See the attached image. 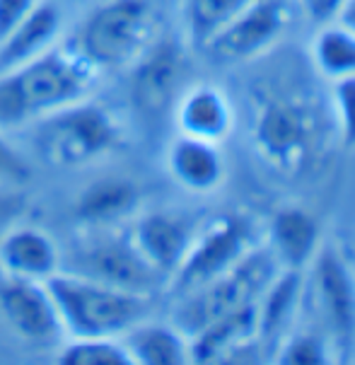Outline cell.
<instances>
[{
  "instance_id": "obj_1",
  "label": "cell",
  "mask_w": 355,
  "mask_h": 365,
  "mask_svg": "<svg viewBox=\"0 0 355 365\" xmlns=\"http://www.w3.org/2000/svg\"><path fill=\"white\" fill-rule=\"evenodd\" d=\"M329 116L307 90L276 85L261 90L254 100L252 140L259 158L280 175L307 172L326 148Z\"/></svg>"
},
{
  "instance_id": "obj_2",
  "label": "cell",
  "mask_w": 355,
  "mask_h": 365,
  "mask_svg": "<svg viewBox=\"0 0 355 365\" xmlns=\"http://www.w3.org/2000/svg\"><path fill=\"white\" fill-rule=\"evenodd\" d=\"M97 76L71 46H53L20 68L0 73V131L87 100Z\"/></svg>"
},
{
  "instance_id": "obj_3",
  "label": "cell",
  "mask_w": 355,
  "mask_h": 365,
  "mask_svg": "<svg viewBox=\"0 0 355 365\" xmlns=\"http://www.w3.org/2000/svg\"><path fill=\"white\" fill-rule=\"evenodd\" d=\"M46 288L58 312L61 329L68 339H121L130 327L150 314V295L104 286L63 269L48 278Z\"/></svg>"
},
{
  "instance_id": "obj_4",
  "label": "cell",
  "mask_w": 355,
  "mask_h": 365,
  "mask_svg": "<svg viewBox=\"0 0 355 365\" xmlns=\"http://www.w3.org/2000/svg\"><path fill=\"white\" fill-rule=\"evenodd\" d=\"M155 17L148 0H104L78 27L73 51L97 73L133 66L153 44Z\"/></svg>"
},
{
  "instance_id": "obj_5",
  "label": "cell",
  "mask_w": 355,
  "mask_h": 365,
  "mask_svg": "<svg viewBox=\"0 0 355 365\" xmlns=\"http://www.w3.org/2000/svg\"><path fill=\"white\" fill-rule=\"evenodd\" d=\"M121 145V123L109 109L90 102V97L39 119L36 148L46 163L63 170H78L104 160Z\"/></svg>"
},
{
  "instance_id": "obj_6",
  "label": "cell",
  "mask_w": 355,
  "mask_h": 365,
  "mask_svg": "<svg viewBox=\"0 0 355 365\" xmlns=\"http://www.w3.org/2000/svg\"><path fill=\"white\" fill-rule=\"evenodd\" d=\"M278 271L280 266L276 264L271 252L254 247L240 264H235L225 274L179 295L172 324L186 339L196 336L198 331L205 329L210 322L220 319L222 314L240 310L249 302H257Z\"/></svg>"
},
{
  "instance_id": "obj_7",
  "label": "cell",
  "mask_w": 355,
  "mask_h": 365,
  "mask_svg": "<svg viewBox=\"0 0 355 365\" xmlns=\"http://www.w3.org/2000/svg\"><path fill=\"white\" fill-rule=\"evenodd\" d=\"M304 298L336 358H355V274L334 245H321L307 266Z\"/></svg>"
},
{
  "instance_id": "obj_8",
  "label": "cell",
  "mask_w": 355,
  "mask_h": 365,
  "mask_svg": "<svg viewBox=\"0 0 355 365\" xmlns=\"http://www.w3.org/2000/svg\"><path fill=\"white\" fill-rule=\"evenodd\" d=\"M61 269L78 274L90 281L114 286L130 293L150 295L165 281L153 269L128 235H114L107 230H95L92 237L71 252L68 257L61 255Z\"/></svg>"
},
{
  "instance_id": "obj_9",
  "label": "cell",
  "mask_w": 355,
  "mask_h": 365,
  "mask_svg": "<svg viewBox=\"0 0 355 365\" xmlns=\"http://www.w3.org/2000/svg\"><path fill=\"white\" fill-rule=\"evenodd\" d=\"M254 250V227L245 215H222L210 222L203 232L194 235L182 266L170 281L177 295L203 283L240 264Z\"/></svg>"
},
{
  "instance_id": "obj_10",
  "label": "cell",
  "mask_w": 355,
  "mask_h": 365,
  "mask_svg": "<svg viewBox=\"0 0 355 365\" xmlns=\"http://www.w3.org/2000/svg\"><path fill=\"white\" fill-rule=\"evenodd\" d=\"M290 17L288 0H252L201 48L220 63L254 61L276 46L288 29Z\"/></svg>"
},
{
  "instance_id": "obj_11",
  "label": "cell",
  "mask_w": 355,
  "mask_h": 365,
  "mask_svg": "<svg viewBox=\"0 0 355 365\" xmlns=\"http://www.w3.org/2000/svg\"><path fill=\"white\" fill-rule=\"evenodd\" d=\"M0 314L22 341L51 344L63 336L46 281L41 283L3 276V281H0Z\"/></svg>"
},
{
  "instance_id": "obj_12",
  "label": "cell",
  "mask_w": 355,
  "mask_h": 365,
  "mask_svg": "<svg viewBox=\"0 0 355 365\" xmlns=\"http://www.w3.org/2000/svg\"><path fill=\"white\" fill-rule=\"evenodd\" d=\"M130 73V97L145 114H162L179 97L184 76V56L174 41H153Z\"/></svg>"
},
{
  "instance_id": "obj_13",
  "label": "cell",
  "mask_w": 355,
  "mask_h": 365,
  "mask_svg": "<svg viewBox=\"0 0 355 365\" xmlns=\"http://www.w3.org/2000/svg\"><path fill=\"white\" fill-rule=\"evenodd\" d=\"M194 227L189 220L167 210H153V213L138 215L128 237L140 252V257L153 266L158 274L170 281L182 266L186 252L194 242Z\"/></svg>"
},
{
  "instance_id": "obj_14",
  "label": "cell",
  "mask_w": 355,
  "mask_h": 365,
  "mask_svg": "<svg viewBox=\"0 0 355 365\" xmlns=\"http://www.w3.org/2000/svg\"><path fill=\"white\" fill-rule=\"evenodd\" d=\"M304 305L302 271L280 269L257 300V339L264 356H276L280 341L295 329V319Z\"/></svg>"
},
{
  "instance_id": "obj_15",
  "label": "cell",
  "mask_w": 355,
  "mask_h": 365,
  "mask_svg": "<svg viewBox=\"0 0 355 365\" xmlns=\"http://www.w3.org/2000/svg\"><path fill=\"white\" fill-rule=\"evenodd\" d=\"M174 121H177L179 133L220 143L232 131L235 111L220 88L194 85V88L179 92L177 102H174Z\"/></svg>"
},
{
  "instance_id": "obj_16",
  "label": "cell",
  "mask_w": 355,
  "mask_h": 365,
  "mask_svg": "<svg viewBox=\"0 0 355 365\" xmlns=\"http://www.w3.org/2000/svg\"><path fill=\"white\" fill-rule=\"evenodd\" d=\"M61 271V250L43 230L15 225L0 242V274L24 281H48Z\"/></svg>"
},
{
  "instance_id": "obj_17",
  "label": "cell",
  "mask_w": 355,
  "mask_h": 365,
  "mask_svg": "<svg viewBox=\"0 0 355 365\" xmlns=\"http://www.w3.org/2000/svg\"><path fill=\"white\" fill-rule=\"evenodd\" d=\"M321 227L304 208H280L269 225V252L280 269L307 271L321 250Z\"/></svg>"
},
{
  "instance_id": "obj_18",
  "label": "cell",
  "mask_w": 355,
  "mask_h": 365,
  "mask_svg": "<svg viewBox=\"0 0 355 365\" xmlns=\"http://www.w3.org/2000/svg\"><path fill=\"white\" fill-rule=\"evenodd\" d=\"M167 170L186 191L210 194L225 179V160L217 143L179 133L167 150Z\"/></svg>"
},
{
  "instance_id": "obj_19",
  "label": "cell",
  "mask_w": 355,
  "mask_h": 365,
  "mask_svg": "<svg viewBox=\"0 0 355 365\" xmlns=\"http://www.w3.org/2000/svg\"><path fill=\"white\" fill-rule=\"evenodd\" d=\"M140 203V191L130 179L104 177L87 184L76 199V218L92 230H107L128 218Z\"/></svg>"
},
{
  "instance_id": "obj_20",
  "label": "cell",
  "mask_w": 355,
  "mask_h": 365,
  "mask_svg": "<svg viewBox=\"0 0 355 365\" xmlns=\"http://www.w3.org/2000/svg\"><path fill=\"white\" fill-rule=\"evenodd\" d=\"M61 32V12L51 3H41L0 41V73L20 68L56 46Z\"/></svg>"
},
{
  "instance_id": "obj_21",
  "label": "cell",
  "mask_w": 355,
  "mask_h": 365,
  "mask_svg": "<svg viewBox=\"0 0 355 365\" xmlns=\"http://www.w3.org/2000/svg\"><path fill=\"white\" fill-rule=\"evenodd\" d=\"M130 363L140 365H182L191 363L189 339L174 324H155L143 319L121 336Z\"/></svg>"
},
{
  "instance_id": "obj_22",
  "label": "cell",
  "mask_w": 355,
  "mask_h": 365,
  "mask_svg": "<svg viewBox=\"0 0 355 365\" xmlns=\"http://www.w3.org/2000/svg\"><path fill=\"white\" fill-rule=\"evenodd\" d=\"M312 63L331 83L355 76V34L336 22L321 24L312 41Z\"/></svg>"
},
{
  "instance_id": "obj_23",
  "label": "cell",
  "mask_w": 355,
  "mask_h": 365,
  "mask_svg": "<svg viewBox=\"0 0 355 365\" xmlns=\"http://www.w3.org/2000/svg\"><path fill=\"white\" fill-rule=\"evenodd\" d=\"M252 0H186L184 17L186 29L198 46H203L210 36H215L222 27L235 20Z\"/></svg>"
},
{
  "instance_id": "obj_24",
  "label": "cell",
  "mask_w": 355,
  "mask_h": 365,
  "mask_svg": "<svg viewBox=\"0 0 355 365\" xmlns=\"http://www.w3.org/2000/svg\"><path fill=\"white\" fill-rule=\"evenodd\" d=\"M58 361L66 365H133L123 341L114 336L68 339Z\"/></svg>"
},
{
  "instance_id": "obj_25",
  "label": "cell",
  "mask_w": 355,
  "mask_h": 365,
  "mask_svg": "<svg viewBox=\"0 0 355 365\" xmlns=\"http://www.w3.org/2000/svg\"><path fill=\"white\" fill-rule=\"evenodd\" d=\"M276 363L285 365H326L336 361L331 344L326 341L321 331L317 329H292L288 336L280 341Z\"/></svg>"
},
{
  "instance_id": "obj_26",
  "label": "cell",
  "mask_w": 355,
  "mask_h": 365,
  "mask_svg": "<svg viewBox=\"0 0 355 365\" xmlns=\"http://www.w3.org/2000/svg\"><path fill=\"white\" fill-rule=\"evenodd\" d=\"M331 88V116L341 143L355 148V76L334 80Z\"/></svg>"
},
{
  "instance_id": "obj_27",
  "label": "cell",
  "mask_w": 355,
  "mask_h": 365,
  "mask_svg": "<svg viewBox=\"0 0 355 365\" xmlns=\"http://www.w3.org/2000/svg\"><path fill=\"white\" fill-rule=\"evenodd\" d=\"M32 179V167L17 153L15 145H10V140L5 138L0 131V184L12 189H20Z\"/></svg>"
},
{
  "instance_id": "obj_28",
  "label": "cell",
  "mask_w": 355,
  "mask_h": 365,
  "mask_svg": "<svg viewBox=\"0 0 355 365\" xmlns=\"http://www.w3.org/2000/svg\"><path fill=\"white\" fill-rule=\"evenodd\" d=\"M27 208H29L27 194H22V191H17L12 187L0 191V242H3V237L12 227L20 225Z\"/></svg>"
},
{
  "instance_id": "obj_29",
  "label": "cell",
  "mask_w": 355,
  "mask_h": 365,
  "mask_svg": "<svg viewBox=\"0 0 355 365\" xmlns=\"http://www.w3.org/2000/svg\"><path fill=\"white\" fill-rule=\"evenodd\" d=\"M41 0H0V41L32 12Z\"/></svg>"
},
{
  "instance_id": "obj_30",
  "label": "cell",
  "mask_w": 355,
  "mask_h": 365,
  "mask_svg": "<svg viewBox=\"0 0 355 365\" xmlns=\"http://www.w3.org/2000/svg\"><path fill=\"white\" fill-rule=\"evenodd\" d=\"M346 0H300L302 10L307 12V17L312 20L314 24H329L336 20L339 15L341 5Z\"/></svg>"
},
{
  "instance_id": "obj_31",
  "label": "cell",
  "mask_w": 355,
  "mask_h": 365,
  "mask_svg": "<svg viewBox=\"0 0 355 365\" xmlns=\"http://www.w3.org/2000/svg\"><path fill=\"white\" fill-rule=\"evenodd\" d=\"M334 22L341 24L344 29H348L351 34H355V0H346V3L341 5V10Z\"/></svg>"
}]
</instances>
